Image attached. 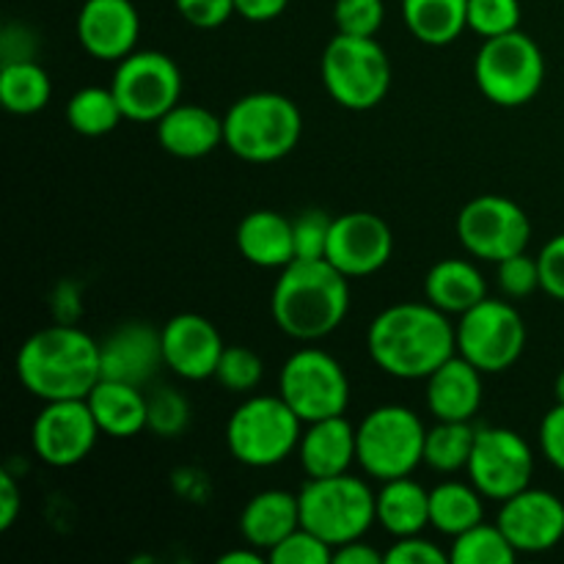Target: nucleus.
I'll return each mask as SVG.
<instances>
[{"label":"nucleus","instance_id":"4c0bfd02","mask_svg":"<svg viewBox=\"0 0 564 564\" xmlns=\"http://www.w3.org/2000/svg\"><path fill=\"white\" fill-rule=\"evenodd\" d=\"M386 20L383 0H336L334 22L336 33L347 36H378Z\"/></svg>","mask_w":564,"mask_h":564},{"label":"nucleus","instance_id":"f704fd0d","mask_svg":"<svg viewBox=\"0 0 564 564\" xmlns=\"http://www.w3.org/2000/svg\"><path fill=\"white\" fill-rule=\"evenodd\" d=\"M264 378V361L259 352L242 345H226L224 356H220L218 369H215V380L224 386L231 394H253Z\"/></svg>","mask_w":564,"mask_h":564},{"label":"nucleus","instance_id":"b1692460","mask_svg":"<svg viewBox=\"0 0 564 564\" xmlns=\"http://www.w3.org/2000/svg\"><path fill=\"white\" fill-rule=\"evenodd\" d=\"M154 127L160 147L180 160L207 158L224 143V119L202 105H174Z\"/></svg>","mask_w":564,"mask_h":564},{"label":"nucleus","instance_id":"7ed1b4c3","mask_svg":"<svg viewBox=\"0 0 564 564\" xmlns=\"http://www.w3.org/2000/svg\"><path fill=\"white\" fill-rule=\"evenodd\" d=\"M17 378L42 402L86 400L102 380L99 341L69 323L47 325L22 341Z\"/></svg>","mask_w":564,"mask_h":564},{"label":"nucleus","instance_id":"bb28decb","mask_svg":"<svg viewBox=\"0 0 564 564\" xmlns=\"http://www.w3.org/2000/svg\"><path fill=\"white\" fill-rule=\"evenodd\" d=\"M424 297L446 314H466L488 297V281L468 259H441L424 279Z\"/></svg>","mask_w":564,"mask_h":564},{"label":"nucleus","instance_id":"39448f33","mask_svg":"<svg viewBox=\"0 0 564 564\" xmlns=\"http://www.w3.org/2000/svg\"><path fill=\"white\" fill-rule=\"evenodd\" d=\"M303 419L281 394H248L226 422V446L248 468H273L295 455Z\"/></svg>","mask_w":564,"mask_h":564},{"label":"nucleus","instance_id":"3c124183","mask_svg":"<svg viewBox=\"0 0 564 564\" xmlns=\"http://www.w3.org/2000/svg\"><path fill=\"white\" fill-rule=\"evenodd\" d=\"M554 397H556V402H562L564 405V369L560 375H556V383H554Z\"/></svg>","mask_w":564,"mask_h":564},{"label":"nucleus","instance_id":"6e6552de","mask_svg":"<svg viewBox=\"0 0 564 564\" xmlns=\"http://www.w3.org/2000/svg\"><path fill=\"white\" fill-rule=\"evenodd\" d=\"M427 427L405 405H380L356 427L358 466L378 482L411 477L424 463Z\"/></svg>","mask_w":564,"mask_h":564},{"label":"nucleus","instance_id":"c85d7f7f","mask_svg":"<svg viewBox=\"0 0 564 564\" xmlns=\"http://www.w3.org/2000/svg\"><path fill=\"white\" fill-rule=\"evenodd\" d=\"M411 36L430 47H446L468 31V0H402Z\"/></svg>","mask_w":564,"mask_h":564},{"label":"nucleus","instance_id":"09e8293b","mask_svg":"<svg viewBox=\"0 0 564 564\" xmlns=\"http://www.w3.org/2000/svg\"><path fill=\"white\" fill-rule=\"evenodd\" d=\"M237 14H242L251 22H270L281 17L290 6V0H235Z\"/></svg>","mask_w":564,"mask_h":564},{"label":"nucleus","instance_id":"c9c22d12","mask_svg":"<svg viewBox=\"0 0 564 564\" xmlns=\"http://www.w3.org/2000/svg\"><path fill=\"white\" fill-rule=\"evenodd\" d=\"M149 400V430L160 438H176L191 424V402L182 391L171 389V386H160Z\"/></svg>","mask_w":564,"mask_h":564},{"label":"nucleus","instance_id":"20e7f679","mask_svg":"<svg viewBox=\"0 0 564 564\" xmlns=\"http://www.w3.org/2000/svg\"><path fill=\"white\" fill-rule=\"evenodd\" d=\"M301 135V108L279 91L246 94L224 116V147L246 163H275Z\"/></svg>","mask_w":564,"mask_h":564},{"label":"nucleus","instance_id":"6ab92c4d","mask_svg":"<svg viewBox=\"0 0 564 564\" xmlns=\"http://www.w3.org/2000/svg\"><path fill=\"white\" fill-rule=\"evenodd\" d=\"M75 33L91 58L119 64L121 58L135 53L141 39V14L132 0H86L77 11Z\"/></svg>","mask_w":564,"mask_h":564},{"label":"nucleus","instance_id":"f257e3e1","mask_svg":"<svg viewBox=\"0 0 564 564\" xmlns=\"http://www.w3.org/2000/svg\"><path fill=\"white\" fill-rule=\"evenodd\" d=\"M367 350L391 378L427 380L457 352V325L430 301L394 303L369 325Z\"/></svg>","mask_w":564,"mask_h":564},{"label":"nucleus","instance_id":"e433bc0d","mask_svg":"<svg viewBox=\"0 0 564 564\" xmlns=\"http://www.w3.org/2000/svg\"><path fill=\"white\" fill-rule=\"evenodd\" d=\"M521 25L518 0H468V31L482 39L505 36Z\"/></svg>","mask_w":564,"mask_h":564},{"label":"nucleus","instance_id":"8fccbe9b","mask_svg":"<svg viewBox=\"0 0 564 564\" xmlns=\"http://www.w3.org/2000/svg\"><path fill=\"white\" fill-rule=\"evenodd\" d=\"M268 560V554L253 545L246 543V549H235V551H226V554L218 556V564H262Z\"/></svg>","mask_w":564,"mask_h":564},{"label":"nucleus","instance_id":"2eb2a0df","mask_svg":"<svg viewBox=\"0 0 564 564\" xmlns=\"http://www.w3.org/2000/svg\"><path fill=\"white\" fill-rule=\"evenodd\" d=\"M99 435L88 400H55L44 402L33 419L31 446L33 455L47 466L72 468L91 455Z\"/></svg>","mask_w":564,"mask_h":564},{"label":"nucleus","instance_id":"393cba45","mask_svg":"<svg viewBox=\"0 0 564 564\" xmlns=\"http://www.w3.org/2000/svg\"><path fill=\"white\" fill-rule=\"evenodd\" d=\"M86 400L102 435L127 441L149 430V400L141 386L102 378Z\"/></svg>","mask_w":564,"mask_h":564},{"label":"nucleus","instance_id":"f03ea898","mask_svg":"<svg viewBox=\"0 0 564 564\" xmlns=\"http://www.w3.org/2000/svg\"><path fill=\"white\" fill-rule=\"evenodd\" d=\"M350 312V279L328 259H292L281 268L270 295V314L281 334L319 341L334 334Z\"/></svg>","mask_w":564,"mask_h":564},{"label":"nucleus","instance_id":"5701e85b","mask_svg":"<svg viewBox=\"0 0 564 564\" xmlns=\"http://www.w3.org/2000/svg\"><path fill=\"white\" fill-rule=\"evenodd\" d=\"M295 529H301V496L290 490H262L251 496L240 512L242 540L264 554H270Z\"/></svg>","mask_w":564,"mask_h":564},{"label":"nucleus","instance_id":"37998d69","mask_svg":"<svg viewBox=\"0 0 564 564\" xmlns=\"http://www.w3.org/2000/svg\"><path fill=\"white\" fill-rule=\"evenodd\" d=\"M174 6L182 20L191 22L193 28H202V31L220 28L224 22H229L231 14H237L235 0H174Z\"/></svg>","mask_w":564,"mask_h":564},{"label":"nucleus","instance_id":"c756f323","mask_svg":"<svg viewBox=\"0 0 564 564\" xmlns=\"http://www.w3.org/2000/svg\"><path fill=\"white\" fill-rule=\"evenodd\" d=\"M485 521V496L474 488V482H441L430 490V527L438 529L446 538L468 532Z\"/></svg>","mask_w":564,"mask_h":564},{"label":"nucleus","instance_id":"412c9836","mask_svg":"<svg viewBox=\"0 0 564 564\" xmlns=\"http://www.w3.org/2000/svg\"><path fill=\"white\" fill-rule=\"evenodd\" d=\"M482 375L471 361L455 352L427 378V408L438 422H474L482 408Z\"/></svg>","mask_w":564,"mask_h":564},{"label":"nucleus","instance_id":"7c9ffc66","mask_svg":"<svg viewBox=\"0 0 564 564\" xmlns=\"http://www.w3.org/2000/svg\"><path fill=\"white\" fill-rule=\"evenodd\" d=\"M50 97H53V80L36 58L3 64V69H0V102L9 113H39V110L47 108Z\"/></svg>","mask_w":564,"mask_h":564},{"label":"nucleus","instance_id":"79ce46f5","mask_svg":"<svg viewBox=\"0 0 564 564\" xmlns=\"http://www.w3.org/2000/svg\"><path fill=\"white\" fill-rule=\"evenodd\" d=\"M386 564H449V551L422 534L397 538L386 551Z\"/></svg>","mask_w":564,"mask_h":564},{"label":"nucleus","instance_id":"aec40b11","mask_svg":"<svg viewBox=\"0 0 564 564\" xmlns=\"http://www.w3.org/2000/svg\"><path fill=\"white\" fill-rule=\"evenodd\" d=\"M99 364H102V378L143 389L154 372L165 367L160 330L141 319L121 323L99 341Z\"/></svg>","mask_w":564,"mask_h":564},{"label":"nucleus","instance_id":"9b49d317","mask_svg":"<svg viewBox=\"0 0 564 564\" xmlns=\"http://www.w3.org/2000/svg\"><path fill=\"white\" fill-rule=\"evenodd\" d=\"M527 323L510 301L485 297L457 323V352L479 372L499 375L516 367L527 350Z\"/></svg>","mask_w":564,"mask_h":564},{"label":"nucleus","instance_id":"cd10ccee","mask_svg":"<svg viewBox=\"0 0 564 564\" xmlns=\"http://www.w3.org/2000/svg\"><path fill=\"white\" fill-rule=\"evenodd\" d=\"M378 523L391 538H411L430 527V490L411 477L380 482Z\"/></svg>","mask_w":564,"mask_h":564},{"label":"nucleus","instance_id":"a19ab883","mask_svg":"<svg viewBox=\"0 0 564 564\" xmlns=\"http://www.w3.org/2000/svg\"><path fill=\"white\" fill-rule=\"evenodd\" d=\"M496 268H499V286L507 297H516L518 301V297H529L538 290H543L540 286L538 257H529L527 251L505 259Z\"/></svg>","mask_w":564,"mask_h":564},{"label":"nucleus","instance_id":"a211bd4d","mask_svg":"<svg viewBox=\"0 0 564 564\" xmlns=\"http://www.w3.org/2000/svg\"><path fill=\"white\" fill-rule=\"evenodd\" d=\"M163 339V364L182 380L215 378L226 345L220 330L202 314H176L160 328Z\"/></svg>","mask_w":564,"mask_h":564},{"label":"nucleus","instance_id":"c03bdc74","mask_svg":"<svg viewBox=\"0 0 564 564\" xmlns=\"http://www.w3.org/2000/svg\"><path fill=\"white\" fill-rule=\"evenodd\" d=\"M540 264V286L545 295L554 301H564V231L562 235L551 237L538 253Z\"/></svg>","mask_w":564,"mask_h":564},{"label":"nucleus","instance_id":"72a5a7b5","mask_svg":"<svg viewBox=\"0 0 564 564\" xmlns=\"http://www.w3.org/2000/svg\"><path fill=\"white\" fill-rule=\"evenodd\" d=\"M518 551L499 523H477L452 538L449 564H516Z\"/></svg>","mask_w":564,"mask_h":564},{"label":"nucleus","instance_id":"a18cd8bd","mask_svg":"<svg viewBox=\"0 0 564 564\" xmlns=\"http://www.w3.org/2000/svg\"><path fill=\"white\" fill-rule=\"evenodd\" d=\"M540 452L545 460L564 474V405L556 402L540 422Z\"/></svg>","mask_w":564,"mask_h":564},{"label":"nucleus","instance_id":"ddd939ff","mask_svg":"<svg viewBox=\"0 0 564 564\" xmlns=\"http://www.w3.org/2000/svg\"><path fill=\"white\" fill-rule=\"evenodd\" d=\"M457 240L482 262H505L523 253L532 240V220L507 196H477L457 215Z\"/></svg>","mask_w":564,"mask_h":564},{"label":"nucleus","instance_id":"9d476101","mask_svg":"<svg viewBox=\"0 0 564 564\" xmlns=\"http://www.w3.org/2000/svg\"><path fill=\"white\" fill-rule=\"evenodd\" d=\"M279 394L303 419V424L345 416L350 405V378L330 352L301 347L281 367Z\"/></svg>","mask_w":564,"mask_h":564},{"label":"nucleus","instance_id":"f3484780","mask_svg":"<svg viewBox=\"0 0 564 564\" xmlns=\"http://www.w3.org/2000/svg\"><path fill=\"white\" fill-rule=\"evenodd\" d=\"M501 532L518 554H545L564 540V501L543 488H532L501 501Z\"/></svg>","mask_w":564,"mask_h":564},{"label":"nucleus","instance_id":"a878e982","mask_svg":"<svg viewBox=\"0 0 564 564\" xmlns=\"http://www.w3.org/2000/svg\"><path fill=\"white\" fill-rule=\"evenodd\" d=\"M237 251L264 270H281L295 259L292 220L275 209H253L237 226Z\"/></svg>","mask_w":564,"mask_h":564},{"label":"nucleus","instance_id":"4468645a","mask_svg":"<svg viewBox=\"0 0 564 564\" xmlns=\"http://www.w3.org/2000/svg\"><path fill=\"white\" fill-rule=\"evenodd\" d=\"M466 474L485 499L507 501L532 485L534 452L516 430L482 427Z\"/></svg>","mask_w":564,"mask_h":564},{"label":"nucleus","instance_id":"dca6fc26","mask_svg":"<svg viewBox=\"0 0 564 564\" xmlns=\"http://www.w3.org/2000/svg\"><path fill=\"white\" fill-rule=\"evenodd\" d=\"M391 253H394V235H391L389 224L375 213L358 209V213H345L334 218L325 259L350 281L367 279V275L383 270Z\"/></svg>","mask_w":564,"mask_h":564},{"label":"nucleus","instance_id":"49530a36","mask_svg":"<svg viewBox=\"0 0 564 564\" xmlns=\"http://www.w3.org/2000/svg\"><path fill=\"white\" fill-rule=\"evenodd\" d=\"M22 512V488L9 471L0 474V529L9 532Z\"/></svg>","mask_w":564,"mask_h":564},{"label":"nucleus","instance_id":"2f4dec72","mask_svg":"<svg viewBox=\"0 0 564 564\" xmlns=\"http://www.w3.org/2000/svg\"><path fill=\"white\" fill-rule=\"evenodd\" d=\"M124 119L119 99H116L113 88L102 86H86L75 91L66 102V124L86 138H102L119 127Z\"/></svg>","mask_w":564,"mask_h":564},{"label":"nucleus","instance_id":"1a4fd4ad","mask_svg":"<svg viewBox=\"0 0 564 564\" xmlns=\"http://www.w3.org/2000/svg\"><path fill=\"white\" fill-rule=\"evenodd\" d=\"M474 80L485 99L499 108H521L543 88V50L521 28L505 36L482 39V47L474 58Z\"/></svg>","mask_w":564,"mask_h":564},{"label":"nucleus","instance_id":"4be33fe9","mask_svg":"<svg viewBox=\"0 0 564 564\" xmlns=\"http://www.w3.org/2000/svg\"><path fill=\"white\" fill-rule=\"evenodd\" d=\"M297 460L308 479L339 477L358 463L356 427L347 416L319 419L303 427L301 444H297Z\"/></svg>","mask_w":564,"mask_h":564},{"label":"nucleus","instance_id":"de8ad7c7","mask_svg":"<svg viewBox=\"0 0 564 564\" xmlns=\"http://www.w3.org/2000/svg\"><path fill=\"white\" fill-rule=\"evenodd\" d=\"M334 564H386V551L380 554L375 545L352 540V543L336 545L334 549Z\"/></svg>","mask_w":564,"mask_h":564},{"label":"nucleus","instance_id":"ea45409f","mask_svg":"<svg viewBox=\"0 0 564 564\" xmlns=\"http://www.w3.org/2000/svg\"><path fill=\"white\" fill-rule=\"evenodd\" d=\"M268 560L273 564H330L334 562V549L323 538H317L306 527H301L290 538L281 540L270 551Z\"/></svg>","mask_w":564,"mask_h":564},{"label":"nucleus","instance_id":"f8f14e48","mask_svg":"<svg viewBox=\"0 0 564 564\" xmlns=\"http://www.w3.org/2000/svg\"><path fill=\"white\" fill-rule=\"evenodd\" d=\"M124 119L158 124L182 97V72L171 55L158 50H135L116 64L110 80Z\"/></svg>","mask_w":564,"mask_h":564},{"label":"nucleus","instance_id":"473e14b6","mask_svg":"<svg viewBox=\"0 0 564 564\" xmlns=\"http://www.w3.org/2000/svg\"><path fill=\"white\" fill-rule=\"evenodd\" d=\"M477 444V427L471 422H438L424 438V466L438 474L466 471Z\"/></svg>","mask_w":564,"mask_h":564},{"label":"nucleus","instance_id":"0eeeda50","mask_svg":"<svg viewBox=\"0 0 564 564\" xmlns=\"http://www.w3.org/2000/svg\"><path fill=\"white\" fill-rule=\"evenodd\" d=\"M301 527L323 538L330 549L361 540L378 523V494L352 477L308 479L301 494Z\"/></svg>","mask_w":564,"mask_h":564},{"label":"nucleus","instance_id":"58836bf2","mask_svg":"<svg viewBox=\"0 0 564 564\" xmlns=\"http://www.w3.org/2000/svg\"><path fill=\"white\" fill-rule=\"evenodd\" d=\"M330 226H334V218L325 209H303L297 218H292L295 259H325Z\"/></svg>","mask_w":564,"mask_h":564},{"label":"nucleus","instance_id":"423d86ee","mask_svg":"<svg viewBox=\"0 0 564 564\" xmlns=\"http://www.w3.org/2000/svg\"><path fill=\"white\" fill-rule=\"evenodd\" d=\"M325 91L345 110H372L391 88V61L375 36L336 33L319 58Z\"/></svg>","mask_w":564,"mask_h":564}]
</instances>
